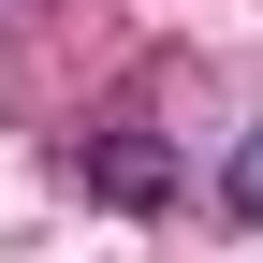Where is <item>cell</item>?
Returning <instances> with one entry per match:
<instances>
[{"label":"cell","instance_id":"6da1fadb","mask_svg":"<svg viewBox=\"0 0 263 263\" xmlns=\"http://www.w3.org/2000/svg\"><path fill=\"white\" fill-rule=\"evenodd\" d=\"M176 176H190V161L176 146H161V132H88V146H73V190H88V205H103V219H161V205H176Z\"/></svg>","mask_w":263,"mask_h":263},{"label":"cell","instance_id":"7a4b0ae2","mask_svg":"<svg viewBox=\"0 0 263 263\" xmlns=\"http://www.w3.org/2000/svg\"><path fill=\"white\" fill-rule=\"evenodd\" d=\"M219 219H249V234H263V117L219 146Z\"/></svg>","mask_w":263,"mask_h":263}]
</instances>
